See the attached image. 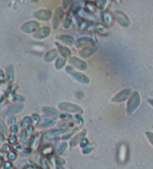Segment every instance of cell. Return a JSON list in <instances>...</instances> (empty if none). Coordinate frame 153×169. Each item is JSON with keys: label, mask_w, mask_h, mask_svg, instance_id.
Wrapping results in <instances>:
<instances>
[{"label": "cell", "mask_w": 153, "mask_h": 169, "mask_svg": "<svg viewBox=\"0 0 153 169\" xmlns=\"http://www.w3.org/2000/svg\"><path fill=\"white\" fill-rule=\"evenodd\" d=\"M57 45L58 48L59 49V52L61 54V56L64 57H67L70 56L71 54V52L70 49L67 47H64L61 45L60 44H56Z\"/></svg>", "instance_id": "cell-11"}, {"label": "cell", "mask_w": 153, "mask_h": 169, "mask_svg": "<svg viewBox=\"0 0 153 169\" xmlns=\"http://www.w3.org/2000/svg\"><path fill=\"white\" fill-rule=\"evenodd\" d=\"M79 15L82 18H84L86 19H89V20H92V18H94V16H92V14L89 12V11L84 10V9H81L79 12Z\"/></svg>", "instance_id": "cell-15"}, {"label": "cell", "mask_w": 153, "mask_h": 169, "mask_svg": "<svg viewBox=\"0 0 153 169\" xmlns=\"http://www.w3.org/2000/svg\"><path fill=\"white\" fill-rule=\"evenodd\" d=\"M65 64V59L62 57H59L55 62V66L57 69H61Z\"/></svg>", "instance_id": "cell-16"}, {"label": "cell", "mask_w": 153, "mask_h": 169, "mask_svg": "<svg viewBox=\"0 0 153 169\" xmlns=\"http://www.w3.org/2000/svg\"><path fill=\"white\" fill-rule=\"evenodd\" d=\"M66 71L77 81L83 83H89V78L87 76L82 73L74 71L73 70V68L71 66H67L66 68Z\"/></svg>", "instance_id": "cell-1"}, {"label": "cell", "mask_w": 153, "mask_h": 169, "mask_svg": "<svg viewBox=\"0 0 153 169\" xmlns=\"http://www.w3.org/2000/svg\"><path fill=\"white\" fill-rule=\"evenodd\" d=\"M106 4V1H97L96 2V6L98 7L100 9H103Z\"/></svg>", "instance_id": "cell-19"}, {"label": "cell", "mask_w": 153, "mask_h": 169, "mask_svg": "<svg viewBox=\"0 0 153 169\" xmlns=\"http://www.w3.org/2000/svg\"><path fill=\"white\" fill-rule=\"evenodd\" d=\"M6 75H7V80L9 83H12L14 81V69L13 66L12 65H9L6 68Z\"/></svg>", "instance_id": "cell-10"}, {"label": "cell", "mask_w": 153, "mask_h": 169, "mask_svg": "<svg viewBox=\"0 0 153 169\" xmlns=\"http://www.w3.org/2000/svg\"><path fill=\"white\" fill-rule=\"evenodd\" d=\"M63 15V11L62 10V9L61 8H58L56 12L55 13L54 17H53V26L54 29H56L58 28V26H59L60 21V19L62 17Z\"/></svg>", "instance_id": "cell-7"}, {"label": "cell", "mask_w": 153, "mask_h": 169, "mask_svg": "<svg viewBox=\"0 0 153 169\" xmlns=\"http://www.w3.org/2000/svg\"><path fill=\"white\" fill-rule=\"evenodd\" d=\"M57 39L59 40V41H62L63 42L67 45H72L74 42V39L70 35H59L57 37Z\"/></svg>", "instance_id": "cell-13"}, {"label": "cell", "mask_w": 153, "mask_h": 169, "mask_svg": "<svg viewBox=\"0 0 153 169\" xmlns=\"http://www.w3.org/2000/svg\"><path fill=\"white\" fill-rule=\"evenodd\" d=\"M98 46L96 45H92L91 46L85 47L79 52V55L83 58H87L90 57L97 50Z\"/></svg>", "instance_id": "cell-5"}, {"label": "cell", "mask_w": 153, "mask_h": 169, "mask_svg": "<svg viewBox=\"0 0 153 169\" xmlns=\"http://www.w3.org/2000/svg\"><path fill=\"white\" fill-rule=\"evenodd\" d=\"M95 29L97 32L101 35H106V34L108 33L106 27L100 23H98L96 25Z\"/></svg>", "instance_id": "cell-14"}, {"label": "cell", "mask_w": 153, "mask_h": 169, "mask_svg": "<svg viewBox=\"0 0 153 169\" xmlns=\"http://www.w3.org/2000/svg\"><path fill=\"white\" fill-rule=\"evenodd\" d=\"M71 23H72V18L71 17V16L70 15L67 16L65 18L64 21L63 23L64 27L65 28H68L71 25Z\"/></svg>", "instance_id": "cell-18"}, {"label": "cell", "mask_w": 153, "mask_h": 169, "mask_svg": "<svg viewBox=\"0 0 153 169\" xmlns=\"http://www.w3.org/2000/svg\"><path fill=\"white\" fill-rule=\"evenodd\" d=\"M39 23L36 21H29L21 26V29L26 33H31L39 28Z\"/></svg>", "instance_id": "cell-2"}, {"label": "cell", "mask_w": 153, "mask_h": 169, "mask_svg": "<svg viewBox=\"0 0 153 169\" xmlns=\"http://www.w3.org/2000/svg\"><path fill=\"white\" fill-rule=\"evenodd\" d=\"M51 30L48 27H43L37 30V32L33 35V37L36 38L42 39L47 37L50 35Z\"/></svg>", "instance_id": "cell-6"}, {"label": "cell", "mask_w": 153, "mask_h": 169, "mask_svg": "<svg viewBox=\"0 0 153 169\" xmlns=\"http://www.w3.org/2000/svg\"><path fill=\"white\" fill-rule=\"evenodd\" d=\"M57 56L58 51L56 49H52L46 53L44 57V59L47 62H51L53 61L54 59L57 57Z\"/></svg>", "instance_id": "cell-12"}, {"label": "cell", "mask_w": 153, "mask_h": 169, "mask_svg": "<svg viewBox=\"0 0 153 169\" xmlns=\"http://www.w3.org/2000/svg\"><path fill=\"white\" fill-rule=\"evenodd\" d=\"M69 62L71 64L79 70H86L87 68V65L84 61L75 57H71L69 60Z\"/></svg>", "instance_id": "cell-4"}, {"label": "cell", "mask_w": 153, "mask_h": 169, "mask_svg": "<svg viewBox=\"0 0 153 169\" xmlns=\"http://www.w3.org/2000/svg\"><path fill=\"white\" fill-rule=\"evenodd\" d=\"M52 16V12L49 10L42 9L34 13V17L42 21H48Z\"/></svg>", "instance_id": "cell-3"}, {"label": "cell", "mask_w": 153, "mask_h": 169, "mask_svg": "<svg viewBox=\"0 0 153 169\" xmlns=\"http://www.w3.org/2000/svg\"><path fill=\"white\" fill-rule=\"evenodd\" d=\"M103 20L105 23H106L107 25H110L111 23L112 18L108 12H105L103 16Z\"/></svg>", "instance_id": "cell-17"}, {"label": "cell", "mask_w": 153, "mask_h": 169, "mask_svg": "<svg viewBox=\"0 0 153 169\" xmlns=\"http://www.w3.org/2000/svg\"><path fill=\"white\" fill-rule=\"evenodd\" d=\"M92 43V40L91 38H90L89 37H84L77 40L76 42V46L77 47H81L91 44Z\"/></svg>", "instance_id": "cell-9"}, {"label": "cell", "mask_w": 153, "mask_h": 169, "mask_svg": "<svg viewBox=\"0 0 153 169\" xmlns=\"http://www.w3.org/2000/svg\"><path fill=\"white\" fill-rule=\"evenodd\" d=\"M59 108L63 110H67L72 111H79L81 110L80 107L77 105L72 104L70 103H61L59 105Z\"/></svg>", "instance_id": "cell-8"}]
</instances>
